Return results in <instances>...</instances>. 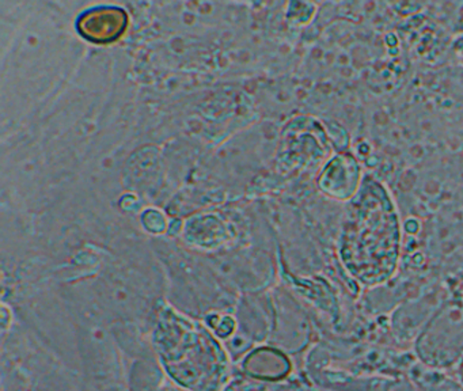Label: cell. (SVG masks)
<instances>
[{"mask_svg":"<svg viewBox=\"0 0 463 391\" xmlns=\"http://www.w3.org/2000/svg\"><path fill=\"white\" fill-rule=\"evenodd\" d=\"M364 182L359 162L349 152L330 157L319 176V189L333 200L349 203L356 197Z\"/></svg>","mask_w":463,"mask_h":391,"instance_id":"obj_1","label":"cell"},{"mask_svg":"<svg viewBox=\"0 0 463 391\" xmlns=\"http://www.w3.org/2000/svg\"><path fill=\"white\" fill-rule=\"evenodd\" d=\"M128 14L118 7H99L86 11L78 19L80 34L94 43H109L118 40L128 27Z\"/></svg>","mask_w":463,"mask_h":391,"instance_id":"obj_2","label":"cell"}]
</instances>
